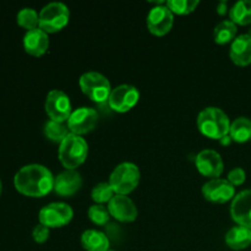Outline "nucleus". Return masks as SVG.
I'll list each match as a JSON object with an SVG mask.
<instances>
[{"instance_id": "f257e3e1", "label": "nucleus", "mask_w": 251, "mask_h": 251, "mask_svg": "<svg viewBox=\"0 0 251 251\" xmlns=\"http://www.w3.org/2000/svg\"><path fill=\"white\" fill-rule=\"evenodd\" d=\"M51 172L42 164H27L14 176V185L20 194L28 198H43L54 189Z\"/></svg>"}, {"instance_id": "f03ea898", "label": "nucleus", "mask_w": 251, "mask_h": 251, "mask_svg": "<svg viewBox=\"0 0 251 251\" xmlns=\"http://www.w3.org/2000/svg\"><path fill=\"white\" fill-rule=\"evenodd\" d=\"M230 124L228 115L220 108H205L198 117L199 130L208 139L221 140L229 135Z\"/></svg>"}, {"instance_id": "7ed1b4c3", "label": "nucleus", "mask_w": 251, "mask_h": 251, "mask_svg": "<svg viewBox=\"0 0 251 251\" xmlns=\"http://www.w3.org/2000/svg\"><path fill=\"white\" fill-rule=\"evenodd\" d=\"M88 154V145L85 139L78 135L69 134L59 146V161L66 169L75 171L86 161Z\"/></svg>"}, {"instance_id": "20e7f679", "label": "nucleus", "mask_w": 251, "mask_h": 251, "mask_svg": "<svg viewBox=\"0 0 251 251\" xmlns=\"http://www.w3.org/2000/svg\"><path fill=\"white\" fill-rule=\"evenodd\" d=\"M139 167L130 162L120 163L114 168L109 176L110 186L117 195H126L134 191L140 183Z\"/></svg>"}, {"instance_id": "39448f33", "label": "nucleus", "mask_w": 251, "mask_h": 251, "mask_svg": "<svg viewBox=\"0 0 251 251\" xmlns=\"http://www.w3.org/2000/svg\"><path fill=\"white\" fill-rule=\"evenodd\" d=\"M70 11L63 2H50L39 12V28L46 33H55L68 25Z\"/></svg>"}, {"instance_id": "423d86ee", "label": "nucleus", "mask_w": 251, "mask_h": 251, "mask_svg": "<svg viewBox=\"0 0 251 251\" xmlns=\"http://www.w3.org/2000/svg\"><path fill=\"white\" fill-rule=\"evenodd\" d=\"M80 87L82 92L96 103H103L108 100L112 87L110 82L104 75L96 71H88L80 77Z\"/></svg>"}, {"instance_id": "0eeeda50", "label": "nucleus", "mask_w": 251, "mask_h": 251, "mask_svg": "<svg viewBox=\"0 0 251 251\" xmlns=\"http://www.w3.org/2000/svg\"><path fill=\"white\" fill-rule=\"evenodd\" d=\"M74 217V211L68 203L51 202L39 211V223L48 228H60L69 225Z\"/></svg>"}, {"instance_id": "6e6552de", "label": "nucleus", "mask_w": 251, "mask_h": 251, "mask_svg": "<svg viewBox=\"0 0 251 251\" xmlns=\"http://www.w3.org/2000/svg\"><path fill=\"white\" fill-rule=\"evenodd\" d=\"M44 108L50 120L58 123L68 122L73 113L70 98L66 93L59 90H53L47 95Z\"/></svg>"}, {"instance_id": "1a4fd4ad", "label": "nucleus", "mask_w": 251, "mask_h": 251, "mask_svg": "<svg viewBox=\"0 0 251 251\" xmlns=\"http://www.w3.org/2000/svg\"><path fill=\"white\" fill-rule=\"evenodd\" d=\"M140 92L135 86L132 85H120L112 90L108 104L113 110L118 113L129 112L139 102Z\"/></svg>"}, {"instance_id": "9d476101", "label": "nucleus", "mask_w": 251, "mask_h": 251, "mask_svg": "<svg viewBox=\"0 0 251 251\" xmlns=\"http://www.w3.org/2000/svg\"><path fill=\"white\" fill-rule=\"evenodd\" d=\"M98 122V114L93 108L81 107L71 113L68 120V129L71 134L81 136L92 131Z\"/></svg>"}, {"instance_id": "9b49d317", "label": "nucleus", "mask_w": 251, "mask_h": 251, "mask_svg": "<svg viewBox=\"0 0 251 251\" xmlns=\"http://www.w3.org/2000/svg\"><path fill=\"white\" fill-rule=\"evenodd\" d=\"M174 24L173 12L167 7L166 4L151 9L147 15V27L154 36L162 37L168 33Z\"/></svg>"}, {"instance_id": "f8f14e48", "label": "nucleus", "mask_w": 251, "mask_h": 251, "mask_svg": "<svg viewBox=\"0 0 251 251\" xmlns=\"http://www.w3.org/2000/svg\"><path fill=\"white\" fill-rule=\"evenodd\" d=\"M195 164L198 171L203 176L217 179L225 169V163L218 152L215 150H203L196 156Z\"/></svg>"}, {"instance_id": "ddd939ff", "label": "nucleus", "mask_w": 251, "mask_h": 251, "mask_svg": "<svg viewBox=\"0 0 251 251\" xmlns=\"http://www.w3.org/2000/svg\"><path fill=\"white\" fill-rule=\"evenodd\" d=\"M235 189L225 179H211L202 186V195L212 203H226L234 199Z\"/></svg>"}, {"instance_id": "4468645a", "label": "nucleus", "mask_w": 251, "mask_h": 251, "mask_svg": "<svg viewBox=\"0 0 251 251\" xmlns=\"http://www.w3.org/2000/svg\"><path fill=\"white\" fill-rule=\"evenodd\" d=\"M108 210L112 217L119 222H134L137 218V208L134 201L126 195H117L108 203Z\"/></svg>"}, {"instance_id": "2eb2a0df", "label": "nucleus", "mask_w": 251, "mask_h": 251, "mask_svg": "<svg viewBox=\"0 0 251 251\" xmlns=\"http://www.w3.org/2000/svg\"><path fill=\"white\" fill-rule=\"evenodd\" d=\"M230 216L238 225L251 229V189L234 196L230 206Z\"/></svg>"}, {"instance_id": "dca6fc26", "label": "nucleus", "mask_w": 251, "mask_h": 251, "mask_svg": "<svg viewBox=\"0 0 251 251\" xmlns=\"http://www.w3.org/2000/svg\"><path fill=\"white\" fill-rule=\"evenodd\" d=\"M81 186H82L81 174L76 171H70V169L61 172L54 180V191L63 198L75 195L80 190Z\"/></svg>"}, {"instance_id": "f3484780", "label": "nucleus", "mask_w": 251, "mask_h": 251, "mask_svg": "<svg viewBox=\"0 0 251 251\" xmlns=\"http://www.w3.org/2000/svg\"><path fill=\"white\" fill-rule=\"evenodd\" d=\"M24 48L32 56H42L49 48L48 33L38 28L27 31L24 37Z\"/></svg>"}, {"instance_id": "a211bd4d", "label": "nucleus", "mask_w": 251, "mask_h": 251, "mask_svg": "<svg viewBox=\"0 0 251 251\" xmlns=\"http://www.w3.org/2000/svg\"><path fill=\"white\" fill-rule=\"evenodd\" d=\"M230 59L238 66L251 64V38L248 34H240L232 42L229 51Z\"/></svg>"}, {"instance_id": "6ab92c4d", "label": "nucleus", "mask_w": 251, "mask_h": 251, "mask_svg": "<svg viewBox=\"0 0 251 251\" xmlns=\"http://www.w3.org/2000/svg\"><path fill=\"white\" fill-rule=\"evenodd\" d=\"M81 244L86 251H109L108 237L96 229L85 230L81 235Z\"/></svg>"}, {"instance_id": "aec40b11", "label": "nucleus", "mask_w": 251, "mask_h": 251, "mask_svg": "<svg viewBox=\"0 0 251 251\" xmlns=\"http://www.w3.org/2000/svg\"><path fill=\"white\" fill-rule=\"evenodd\" d=\"M226 243L233 250L247 249L251 244V229L242 226L230 228L226 234Z\"/></svg>"}, {"instance_id": "412c9836", "label": "nucleus", "mask_w": 251, "mask_h": 251, "mask_svg": "<svg viewBox=\"0 0 251 251\" xmlns=\"http://www.w3.org/2000/svg\"><path fill=\"white\" fill-rule=\"evenodd\" d=\"M229 136L232 137L233 141L239 142V144L251 140V119L245 117L237 118L230 124Z\"/></svg>"}, {"instance_id": "4be33fe9", "label": "nucleus", "mask_w": 251, "mask_h": 251, "mask_svg": "<svg viewBox=\"0 0 251 251\" xmlns=\"http://www.w3.org/2000/svg\"><path fill=\"white\" fill-rule=\"evenodd\" d=\"M230 21L235 25L247 26L251 24V0H240L235 2L229 11Z\"/></svg>"}, {"instance_id": "5701e85b", "label": "nucleus", "mask_w": 251, "mask_h": 251, "mask_svg": "<svg viewBox=\"0 0 251 251\" xmlns=\"http://www.w3.org/2000/svg\"><path fill=\"white\" fill-rule=\"evenodd\" d=\"M237 25L230 20H225V21L220 22L217 26L215 27L213 31V38L215 42L218 44H227L229 42H233L237 36Z\"/></svg>"}, {"instance_id": "b1692460", "label": "nucleus", "mask_w": 251, "mask_h": 251, "mask_svg": "<svg viewBox=\"0 0 251 251\" xmlns=\"http://www.w3.org/2000/svg\"><path fill=\"white\" fill-rule=\"evenodd\" d=\"M68 130V126H65L64 123L53 122V120H49L44 125V135L47 139L53 142H59V144H61L64 139L70 134Z\"/></svg>"}, {"instance_id": "393cba45", "label": "nucleus", "mask_w": 251, "mask_h": 251, "mask_svg": "<svg viewBox=\"0 0 251 251\" xmlns=\"http://www.w3.org/2000/svg\"><path fill=\"white\" fill-rule=\"evenodd\" d=\"M17 24L24 27V28H26L27 31L38 28L39 15L32 7H24L17 14Z\"/></svg>"}, {"instance_id": "a878e982", "label": "nucleus", "mask_w": 251, "mask_h": 251, "mask_svg": "<svg viewBox=\"0 0 251 251\" xmlns=\"http://www.w3.org/2000/svg\"><path fill=\"white\" fill-rule=\"evenodd\" d=\"M115 193L113 190V188L110 186L109 183H100L92 189V193H91V196H92V200L95 201L96 203H100V205H103V203L108 202L114 198Z\"/></svg>"}, {"instance_id": "bb28decb", "label": "nucleus", "mask_w": 251, "mask_h": 251, "mask_svg": "<svg viewBox=\"0 0 251 251\" xmlns=\"http://www.w3.org/2000/svg\"><path fill=\"white\" fill-rule=\"evenodd\" d=\"M199 4L200 2L198 0H169L166 2L167 7L176 15L190 14L198 7Z\"/></svg>"}, {"instance_id": "cd10ccee", "label": "nucleus", "mask_w": 251, "mask_h": 251, "mask_svg": "<svg viewBox=\"0 0 251 251\" xmlns=\"http://www.w3.org/2000/svg\"><path fill=\"white\" fill-rule=\"evenodd\" d=\"M88 218L97 226H105L109 222L110 213L108 207L100 203H95L88 208Z\"/></svg>"}, {"instance_id": "c85d7f7f", "label": "nucleus", "mask_w": 251, "mask_h": 251, "mask_svg": "<svg viewBox=\"0 0 251 251\" xmlns=\"http://www.w3.org/2000/svg\"><path fill=\"white\" fill-rule=\"evenodd\" d=\"M245 179H247V174L243 168H234L228 173V181L232 184L233 186H239L244 184Z\"/></svg>"}, {"instance_id": "c756f323", "label": "nucleus", "mask_w": 251, "mask_h": 251, "mask_svg": "<svg viewBox=\"0 0 251 251\" xmlns=\"http://www.w3.org/2000/svg\"><path fill=\"white\" fill-rule=\"evenodd\" d=\"M32 237H33L36 243L43 244V243H46L49 238V228L39 223V225H37L36 227L33 228V230H32Z\"/></svg>"}, {"instance_id": "7c9ffc66", "label": "nucleus", "mask_w": 251, "mask_h": 251, "mask_svg": "<svg viewBox=\"0 0 251 251\" xmlns=\"http://www.w3.org/2000/svg\"><path fill=\"white\" fill-rule=\"evenodd\" d=\"M227 9H228L227 2H226V1L218 2V6H217L218 14H220V15H225L226 12H227Z\"/></svg>"}, {"instance_id": "2f4dec72", "label": "nucleus", "mask_w": 251, "mask_h": 251, "mask_svg": "<svg viewBox=\"0 0 251 251\" xmlns=\"http://www.w3.org/2000/svg\"><path fill=\"white\" fill-rule=\"evenodd\" d=\"M220 141H221V144L225 145V146H228V145H229L230 142L233 141V140H232V137L229 136V135H227V136H225L223 139H221Z\"/></svg>"}, {"instance_id": "473e14b6", "label": "nucleus", "mask_w": 251, "mask_h": 251, "mask_svg": "<svg viewBox=\"0 0 251 251\" xmlns=\"http://www.w3.org/2000/svg\"><path fill=\"white\" fill-rule=\"evenodd\" d=\"M2 193V184H1V179H0V196H1Z\"/></svg>"}, {"instance_id": "72a5a7b5", "label": "nucleus", "mask_w": 251, "mask_h": 251, "mask_svg": "<svg viewBox=\"0 0 251 251\" xmlns=\"http://www.w3.org/2000/svg\"><path fill=\"white\" fill-rule=\"evenodd\" d=\"M248 36H249L250 37V38H251V26H250V28H249V31H248Z\"/></svg>"}, {"instance_id": "f704fd0d", "label": "nucleus", "mask_w": 251, "mask_h": 251, "mask_svg": "<svg viewBox=\"0 0 251 251\" xmlns=\"http://www.w3.org/2000/svg\"><path fill=\"white\" fill-rule=\"evenodd\" d=\"M109 251H110V250H109Z\"/></svg>"}]
</instances>
